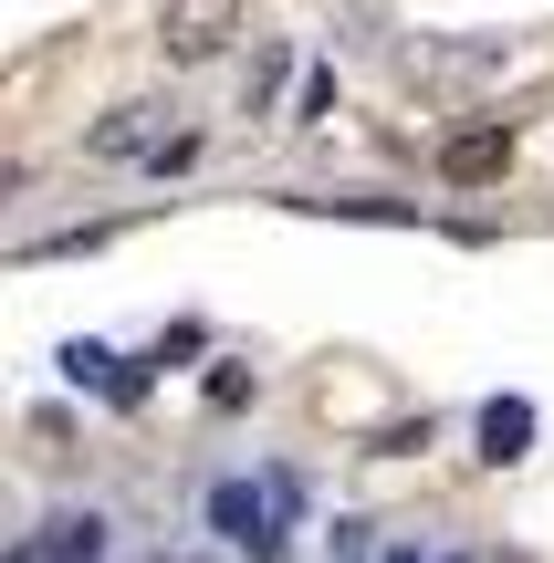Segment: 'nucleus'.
I'll return each mask as SVG.
<instances>
[{
    "instance_id": "f257e3e1",
    "label": "nucleus",
    "mask_w": 554,
    "mask_h": 563,
    "mask_svg": "<svg viewBox=\"0 0 554 563\" xmlns=\"http://www.w3.org/2000/svg\"><path fill=\"white\" fill-rule=\"evenodd\" d=\"M241 32V0H167L157 11V53L167 63H220Z\"/></svg>"
},
{
    "instance_id": "f03ea898",
    "label": "nucleus",
    "mask_w": 554,
    "mask_h": 563,
    "mask_svg": "<svg viewBox=\"0 0 554 563\" xmlns=\"http://www.w3.org/2000/svg\"><path fill=\"white\" fill-rule=\"evenodd\" d=\"M167 104H116V115L95 125V136H84V157H167Z\"/></svg>"
},
{
    "instance_id": "7ed1b4c3",
    "label": "nucleus",
    "mask_w": 554,
    "mask_h": 563,
    "mask_svg": "<svg viewBox=\"0 0 554 563\" xmlns=\"http://www.w3.org/2000/svg\"><path fill=\"white\" fill-rule=\"evenodd\" d=\"M502 167H513V136H502V125H460V136L439 146V178L450 188H492Z\"/></svg>"
},
{
    "instance_id": "20e7f679",
    "label": "nucleus",
    "mask_w": 554,
    "mask_h": 563,
    "mask_svg": "<svg viewBox=\"0 0 554 563\" xmlns=\"http://www.w3.org/2000/svg\"><path fill=\"white\" fill-rule=\"evenodd\" d=\"M272 501L283 490H209V522H220V543H251V553H272Z\"/></svg>"
},
{
    "instance_id": "39448f33",
    "label": "nucleus",
    "mask_w": 554,
    "mask_h": 563,
    "mask_svg": "<svg viewBox=\"0 0 554 563\" xmlns=\"http://www.w3.org/2000/svg\"><path fill=\"white\" fill-rule=\"evenodd\" d=\"M42 563H105V511H63V522H42Z\"/></svg>"
},
{
    "instance_id": "423d86ee",
    "label": "nucleus",
    "mask_w": 554,
    "mask_h": 563,
    "mask_svg": "<svg viewBox=\"0 0 554 563\" xmlns=\"http://www.w3.org/2000/svg\"><path fill=\"white\" fill-rule=\"evenodd\" d=\"M523 439H534V407H523V397H492V407H481V460H492V470H513Z\"/></svg>"
},
{
    "instance_id": "0eeeda50",
    "label": "nucleus",
    "mask_w": 554,
    "mask_h": 563,
    "mask_svg": "<svg viewBox=\"0 0 554 563\" xmlns=\"http://www.w3.org/2000/svg\"><path fill=\"white\" fill-rule=\"evenodd\" d=\"M63 376H74V386H105V397H137V386H146V376H126L105 344H63Z\"/></svg>"
},
{
    "instance_id": "6e6552de",
    "label": "nucleus",
    "mask_w": 554,
    "mask_h": 563,
    "mask_svg": "<svg viewBox=\"0 0 554 563\" xmlns=\"http://www.w3.org/2000/svg\"><path fill=\"white\" fill-rule=\"evenodd\" d=\"M335 115V74H304V115H293V125H325Z\"/></svg>"
}]
</instances>
